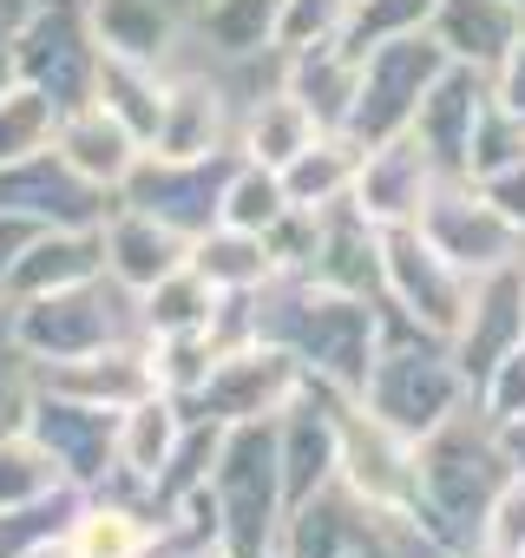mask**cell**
<instances>
[{
  "mask_svg": "<svg viewBox=\"0 0 525 558\" xmlns=\"http://www.w3.org/2000/svg\"><path fill=\"white\" fill-rule=\"evenodd\" d=\"M53 151H60V165L73 171V178H86L93 191H112V184H125L132 178V165L145 158V145L106 112V106H66L60 112V132H53Z\"/></svg>",
  "mask_w": 525,
  "mask_h": 558,
  "instance_id": "cell-5",
  "label": "cell"
},
{
  "mask_svg": "<svg viewBox=\"0 0 525 558\" xmlns=\"http://www.w3.org/2000/svg\"><path fill=\"white\" fill-rule=\"evenodd\" d=\"M60 486H73V480L60 473V460H53L27 427H8V434H0V512L34 506V499H47V493H60Z\"/></svg>",
  "mask_w": 525,
  "mask_h": 558,
  "instance_id": "cell-11",
  "label": "cell"
},
{
  "mask_svg": "<svg viewBox=\"0 0 525 558\" xmlns=\"http://www.w3.org/2000/svg\"><path fill=\"white\" fill-rule=\"evenodd\" d=\"M60 99L27 86V80H8L0 86V165H21V158H40L53 151V132H60Z\"/></svg>",
  "mask_w": 525,
  "mask_h": 558,
  "instance_id": "cell-9",
  "label": "cell"
},
{
  "mask_svg": "<svg viewBox=\"0 0 525 558\" xmlns=\"http://www.w3.org/2000/svg\"><path fill=\"white\" fill-rule=\"evenodd\" d=\"M355 0H283L277 14V47L290 53H309V47H329V34L349 21Z\"/></svg>",
  "mask_w": 525,
  "mask_h": 558,
  "instance_id": "cell-18",
  "label": "cell"
},
{
  "mask_svg": "<svg viewBox=\"0 0 525 558\" xmlns=\"http://www.w3.org/2000/svg\"><path fill=\"white\" fill-rule=\"evenodd\" d=\"M21 558H80V551H73V538L60 532V538H40V545H34V551H21Z\"/></svg>",
  "mask_w": 525,
  "mask_h": 558,
  "instance_id": "cell-23",
  "label": "cell"
},
{
  "mask_svg": "<svg viewBox=\"0 0 525 558\" xmlns=\"http://www.w3.org/2000/svg\"><path fill=\"white\" fill-rule=\"evenodd\" d=\"M34 230H47V223H27V217H8V210H0V290H8V269H14V256L27 250Z\"/></svg>",
  "mask_w": 525,
  "mask_h": 558,
  "instance_id": "cell-22",
  "label": "cell"
},
{
  "mask_svg": "<svg viewBox=\"0 0 525 558\" xmlns=\"http://www.w3.org/2000/svg\"><path fill=\"white\" fill-rule=\"evenodd\" d=\"M486 408H492V421H518V414H525V349H505V355L492 362Z\"/></svg>",
  "mask_w": 525,
  "mask_h": 558,
  "instance_id": "cell-19",
  "label": "cell"
},
{
  "mask_svg": "<svg viewBox=\"0 0 525 558\" xmlns=\"http://www.w3.org/2000/svg\"><path fill=\"white\" fill-rule=\"evenodd\" d=\"M355 171H362V151H349V145H335V138H329V145L316 138L296 165H283V191H290L296 210L316 217L322 204H335L342 191H355Z\"/></svg>",
  "mask_w": 525,
  "mask_h": 558,
  "instance_id": "cell-13",
  "label": "cell"
},
{
  "mask_svg": "<svg viewBox=\"0 0 525 558\" xmlns=\"http://www.w3.org/2000/svg\"><path fill=\"white\" fill-rule=\"evenodd\" d=\"M381 269H388V283L401 290V303L414 316H427L434 329H460L466 323V283H460V269L414 230V223H388L381 236Z\"/></svg>",
  "mask_w": 525,
  "mask_h": 558,
  "instance_id": "cell-2",
  "label": "cell"
},
{
  "mask_svg": "<svg viewBox=\"0 0 525 558\" xmlns=\"http://www.w3.org/2000/svg\"><path fill=\"white\" fill-rule=\"evenodd\" d=\"M106 269V236L99 230H66V223H47L27 236V250L14 256L8 269V296L27 303V296H53V290H73V283H93Z\"/></svg>",
  "mask_w": 525,
  "mask_h": 558,
  "instance_id": "cell-4",
  "label": "cell"
},
{
  "mask_svg": "<svg viewBox=\"0 0 525 558\" xmlns=\"http://www.w3.org/2000/svg\"><path fill=\"white\" fill-rule=\"evenodd\" d=\"M210 138H217V93H210V86H178V93H164V119H158L151 151H158V158H204Z\"/></svg>",
  "mask_w": 525,
  "mask_h": 558,
  "instance_id": "cell-15",
  "label": "cell"
},
{
  "mask_svg": "<svg viewBox=\"0 0 525 558\" xmlns=\"http://www.w3.org/2000/svg\"><path fill=\"white\" fill-rule=\"evenodd\" d=\"M492 551H505V558H518L525 551V486H505L499 493V506H492Z\"/></svg>",
  "mask_w": 525,
  "mask_h": 558,
  "instance_id": "cell-21",
  "label": "cell"
},
{
  "mask_svg": "<svg viewBox=\"0 0 525 558\" xmlns=\"http://www.w3.org/2000/svg\"><path fill=\"white\" fill-rule=\"evenodd\" d=\"M119 296L99 283H73V290H53V296H27L14 303V323H8V349H21L34 368H60V362H86L99 349L119 342Z\"/></svg>",
  "mask_w": 525,
  "mask_h": 558,
  "instance_id": "cell-1",
  "label": "cell"
},
{
  "mask_svg": "<svg viewBox=\"0 0 525 558\" xmlns=\"http://www.w3.org/2000/svg\"><path fill=\"white\" fill-rule=\"evenodd\" d=\"M512 34H518L512 0H440V14H434V40L447 53H466V40H479L473 60H486V66H499L512 53Z\"/></svg>",
  "mask_w": 525,
  "mask_h": 558,
  "instance_id": "cell-7",
  "label": "cell"
},
{
  "mask_svg": "<svg viewBox=\"0 0 525 558\" xmlns=\"http://www.w3.org/2000/svg\"><path fill=\"white\" fill-rule=\"evenodd\" d=\"M99 236H106V269H112V283L119 290H151V283H164L171 269H184L191 263V243H184V230H171L164 217H151V210H112L106 223H99Z\"/></svg>",
  "mask_w": 525,
  "mask_h": 558,
  "instance_id": "cell-3",
  "label": "cell"
},
{
  "mask_svg": "<svg viewBox=\"0 0 525 558\" xmlns=\"http://www.w3.org/2000/svg\"><path fill=\"white\" fill-rule=\"evenodd\" d=\"M486 204H492L512 230H525V158H512V165L486 171Z\"/></svg>",
  "mask_w": 525,
  "mask_h": 558,
  "instance_id": "cell-20",
  "label": "cell"
},
{
  "mask_svg": "<svg viewBox=\"0 0 525 558\" xmlns=\"http://www.w3.org/2000/svg\"><path fill=\"white\" fill-rule=\"evenodd\" d=\"M316 112L296 99V93H277V99H262L256 106V119H249V165H270V171H283V165H296L309 145H316Z\"/></svg>",
  "mask_w": 525,
  "mask_h": 558,
  "instance_id": "cell-10",
  "label": "cell"
},
{
  "mask_svg": "<svg viewBox=\"0 0 525 558\" xmlns=\"http://www.w3.org/2000/svg\"><path fill=\"white\" fill-rule=\"evenodd\" d=\"M223 223L230 230H249V236H270L277 223H283V210H290V191H283V171H270V165H243L230 184H223Z\"/></svg>",
  "mask_w": 525,
  "mask_h": 558,
  "instance_id": "cell-16",
  "label": "cell"
},
{
  "mask_svg": "<svg viewBox=\"0 0 525 558\" xmlns=\"http://www.w3.org/2000/svg\"><path fill=\"white\" fill-rule=\"evenodd\" d=\"M191 269L204 276L210 290H256L270 276V236H249V230H217L191 250Z\"/></svg>",
  "mask_w": 525,
  "mask_h": 558,
  "instance_id": "cell-12",
  "label": "cell"
},
{
  "mask_svg": "<svg viewBox=\"0 0 525 558\" xmlns=\"http://www.w3.org/2000/svg\"><path fill=\"white\" fill-rule=\"evenodd\" d=\"M171 447H178V414H171V401L151 388L145 401H132V408L119 414L112 460H119L132 480H158V473L171 466Z\"/></svg>",
  "mask_w": 525,
  "mask_h": 558,
  "instance_id": "cell-8",
  "label": "cell"
},
{
  "mask_svg": "<svg viewBox=\"0 0 525 558\" xmlns=\"http://www.w3.org/2000/svg\"><path fill=\"white\" fill-rule=\"evenodd\" d=\"M427 204V145L420 138H394L381 151L362 158L355 171V210L375 223H401Z\"/></svg>",
  "mask_w": 525,
  "mask_h": 558,
  "instance_id": "cell-6",
  "label": "cell"
},
{
  "mask_svg": "<svg viewBox=\"0 0 525 558\" xmlns=\"http://www.w3.org/2000/svg\"><path fill=\"white\" fill-rule=\"evenodd\" d=\"M204 558H210V551H204Z\"/></svg>",
  "mask_w": 525,
  "mask_h": 558,
  "instance_id": "cell-24",
  "label": "cell"
},
{
  "mask_svg": "<svg viewBox=\"0 0 525 558\" xmlns=\"http://www.w3.org/2000/svg\"><path fill=\"white\" fill-rule=\"evenodd\" d=\"M66 538H73L80 558H145L151 525L138 512H125V506H80L73 525H66Z\"/></svg>",
  "mask_w": 525,
  "mask_h": 558,
  "instance_id": "cell-17",
  "label": "cell"
},
{
  "mask_svg": "<svg viewBox=\"0 0 525 558\" xmlns=\"http://www.w3.org/2000/svg\"><path fill=\"white\" fill-rule=\"evenodd\" d=\"M210 310H217V290L204 283L191 263L171 269L164 283L145 290V329H151V336H191V329H210Z\"/></svg>",
  "mask_w": 525,
  "mask_h": 558,
  "instance_id": "cell-14",
  "label": "cell"
}]
</instances>
